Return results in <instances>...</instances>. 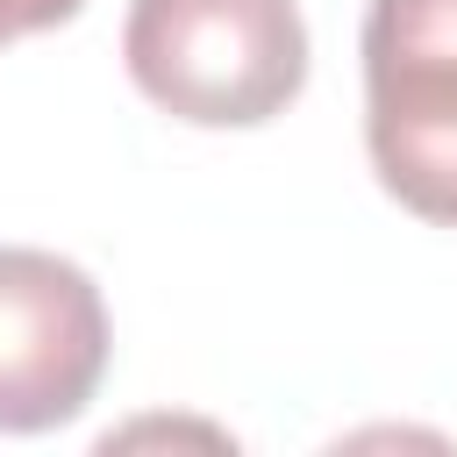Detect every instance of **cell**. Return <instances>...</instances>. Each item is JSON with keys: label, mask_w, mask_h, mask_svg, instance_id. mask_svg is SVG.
<instances>
[{"label": "cell", "mask_w": 457, "mask_h": 457, "mask_svg": "<svg viewBox=\"0 0 457 457\" xmlns=\"http://www.w3.org/2000/svg\"><path fill=\"white\" fill-rule=\"evenodd\" d=\"M121 57L164 114L193 129H257L307 86V21L293 0H136Z\"/></svg>", "instance_id": "cell-1"}, {"label": "cell", "mask_w": 457, "mask_h": 457, "mask_svg": "<svg viewBox=\"0 0 457 457\" xmlns=\"http://www.w3.org/2000/svg\"><path fill=\"white\" fill-rule=\"evenodd\" d=\"M107 371L100 286L29 243H0V436H43L86 414Z\"/></svg>", "instance_id": "cell-2"}, {"label": "cell", "mask_w": 457, "mask_h": 457, "mask_svg": "<svg viewBox=\"0 0 457 457\" xmlns=\"http://www.w3.org/2000/svg\"><path fill=\"white\" fill-rule=\"evenodd\" d=\"M364 150L407 214L457 228V71L364 79Z\"/></svg>", "instance_id": "cell-3"}, {"label": "cell", "mask_w": 457, "mask_h": 457, "mask_svg": "<svg viewBox=\"0 0 457 457\" xmlns=\"http://www.w3.org/2000/svg\"><path fill=\"white\" fill-rule=\"evenodd\" d=\"M357 57H364V79L457 71V0H371Z\"/></svg>", "instance_id": "cell-4"}, {"label": "cell", "mask_w": 457, "mask_h": 457, "mask_svg": "<svg viewBox=\"0 0 457 457\" xmlns=\"http://www.w3.org/2000/svg\"><path fill=\"white\" fill-rule=\"evenodd\" d=\"M86 0H0V43H14V36H36V29H57V21H71Z\"/></svg>", "instance_id": "cell-5"}]
</instances>
